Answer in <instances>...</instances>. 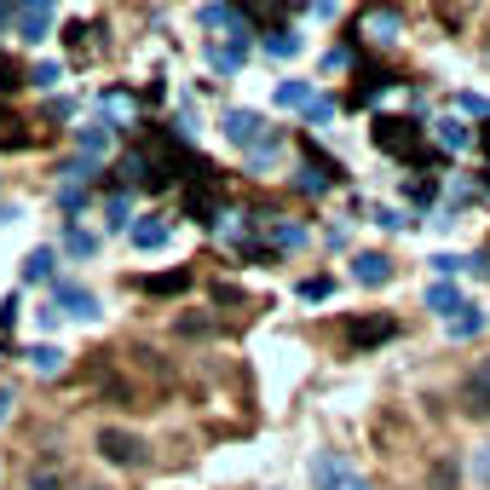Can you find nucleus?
I'll return each instance as SVG.
<instances>
[{
  "label": "nucleus",
  "mask_w": 490,
  "mask_h": 490,
  "mask_svg": "<svg viewBox=\"0 0 490 490\" xmlns=\"http://www.w3.org/2000/svg\"><path fill=\"white\" fill-rule=\"evenodd\" d=\"M99 456H104V462H116V467H145L150 445L139 433H128V427H104V433H99Z\"/></svg>",
  "instance_id": "obj_1"
},
{
  "label": "nucleus",
  "mask_w": 490,
  "mask_h": 490,
  "mask_svg": "<svg viewBox=\"0 0 490 490\" xmlns=\"http://www.w3.org/2000/svg\"><path fill=\"white\" fill-rule=\"evenodd\" d=\"M312 479H318V490H375V485L363 479L346 456H335V450H323L318 462H312Z\"/></svg>",
  "instance_id": "obj_2"
},
{
  "label": "nucleus",
  "mask_w": 490,
  "mask_h": 490,
  "mask_svg": "<svg viewBox=\"0 0 490 490\" xmlns=\"http://www.w3.org/2000/svg\"><path fill=\"white\" fill-rule=\"evenodd\" d=\"M375 145H381L387 156H404V162H421V128L416 121H399V116H381L375 121Z\"/></svg>",
  "instance_id": "obj_3"
},
{
  "label": "nucleus",
  "mask_w": 490,
  "mask_h": 490,
  "mask_svg": "<svg viewBox=\"0 0 490 490\" xmlns=\"http://www.w3.org/2000/svg\"><path fill=\"white\" fill-rule=\"evenodd\" d=\"M53 24H58V12L46 6V0H29V6H12V29H18V35H24L29 46L53 35Z\"/></svg>",
  "instance_id": "obj_4"
},
{
  "label": "nucleus",
  "mask_w": 490,
  "mask_h": 490,
  "mask_svg": "<svg viewBox=\"0 0 490 490\" xmlns=\"http://www.w3.org/2000/svg\"><path fill=\"white\" fill-rule=\"evenodd\" d=\"M53 312H70V318L92 323L99 318V294H87L82 283H53Z\"/></svg>",
  "instance_id": "obj_5"
},
{
  "label": "nucleus",
  "mask_w": 490,
  "mask_h": 490,
  "mask_svg": "<svg viewBox=\"0 0 490 490\" xmlns=\"http://www.w3.org/2000/svg\"><path fill=\"white\" fill-rule=\"evenodd\" d=\"M226 139L243 150H260L265 145V116H255V110H226Z\"/></svg>",
  "instance_id": "obj_6"
},
{
  "label": "nucleus",
  "mask_w": 490,
  "mask_h": 490,
  "mask_svg": "<svg viewBox=\"0 0 490 490\" xmlns=\"http://www.w3.org/2000/svg\"><path fill=\"white\" fill-rule=\"evenodd\" d=\"M248 53H255L248 29H243V35H231V41H214V35H208V64H214V70H226V75L243 70V64H248Z\"/></svg>",
  "instance_id": "obj_7"
},
{
  "label": "nucleus",
  "mask_w": 490,
  "mask_h": 490,
  "mask_svg": "<svg viewBox=\"0 0 490 490\" xmlns=\"http://www.w3.org/2000/svg\"><path fill=\"white\" fill-rule=\"evenodd\" d=\"M392 335H399V323H392L387 312H381V318H352V323H346V346H352V352H363V346H381V341H392Z\"/></svg>",
  "instance_id": "obj_8"
},
{
  "label": "nucleus",
  "mask_w": 490,
  "mask_h": 490,
  "mask_svg": "<svg viewBox=\"0 0 490 490\" xmlns=\"http://www.w3.org/2000/svg\"><path fill=\"white\" fill-rule=\"evenodd\" d=\"M116 133H121V128H116L110 116H104V121H87V128H75V150H82L87 162H99V156L116 145Z\"/></svg>",
  "instance_id": "obj_9"
},
{
  "label": "nucleus",
  "mask_w": 490,
  "mask_h": 490,
  "mask_svg": "<svg viewBox=\"0 0 490 490\" xmlns=\"http://www.w3.org/2000/svg\"><path fill=\"white\" fill-rule=\"evenodd\" d=\"M24 490H64V462H58V456H41V462L29 467Z\"/></svg>",
  "instance_id": "obj_10"
},
{
  "label": "nucleus",
  "mask_w": 490,
  "mask_h": 490,
  "mask_svg": "<svg viewBox=\"0 0 490 490\" xmlns=\"http://www.w3.org/2000/svg\"><path fill=\"white\" fill-rule=\"evenodd\" d=\"M352 277L363 283V289H381V283L392 277V260H387V255H358V260H352Z\"/></svg>",
  "instance_id": "obj_11"
},
{
  "label": "nucleus",
  "mask_w": 490,
  "mask_h": 490,
  "mask_svg": "<svg viewBox=\"0 0 490 490\" xmlns=\"http://www.w3.org/2000/svg\"><path fill=\"white\" fill-rule=\"evenodd\" d=\"M168 231H173V226H168L162 214H145V219L133 226V243H139V248H162V243H168Z\"/></svg>",
  "instance_id": "obj_12"
},
{
  "label": "nucleus",
  "mask_w": 490,
  "mask_h": 490,
  "mask_svg": "<svg viewBox=\"0 0 490 490\" xmlns=\"http://www.w3.org/2000/svg\"><path fill=\"white\" fill-rule=\"evenodd\" d=\"M427 306H433L438 318H456V312H462V289H456V283H433V289H427Z\"/></svg>",
  "instance_id": "obj_13"
},
{
  "label": "nucleus",
  "mask_w": 490,
  "mask_h": 490,
  "mask_svg": "<svg viewBox=\"0 0 490 490\" xmlns=\"http://www.w3.org/2000/svg\"><path fill=\"white\" fill-rule=\"evenodd\" d=\"M53 272H58V255H53V248H35V255L24 260V283H58Z\"/></svg>",
  "instance_id": "obj_14"
},
{
  "label": "nucleus",
  "mask_w": 490,
  "mask_h": 490,
  "mask_svg": "<svg viewBox=\"0 0 490 490\" xmlns=\"http://www.w3.org/2000/svg\"><path fill=\"white\" fill-rule=\"evenodd\" d=\"M467 409H473V416H490V358L479 363V375L467 381Z\"/></svg>",
  "instance_id": "obj_15"
},
{
  "label": "nucleus",
  "mask_w": 490,
  "mask_h": 490,
  "mask_svg": "<svg viewBox=\"0 0 490 490\" xmlns=\"http://www.w3.org/2000/svg\"><path fill=\"white\" fill-rule=\"evenodd\" d=\"M479 329H485V312H479V306H462V312L450 318V335H456V341H473Z\"/></svg>",
  "instance_id": "obj_16"
},
{
  "label": "nucleus",
  "mask_w": 490,
  "mask_h": 490,
  "mask_svg": "<svg viewBox=\"0 0 490 490\" xmlns=\"http://www.w3.org/2000/svg\"><path fill=\"white\" fill-rule=\"evenodd\" d=\"M467 485L473 490H490V445H479L467 456Z\"/></svg>",
  "instance_id": "obj_17"
},
{
  "label": "nucleus",
  "mask_w": 490,
  "mask_h": 490,
  "mask_svg": "<svg viewBox=\"0 0 490 490\" xmlns=\"http://www.w3.org/2000/svg\"><path fill=\"white\" fill-rule=\"evenodd\" d=\"M64 255L70 260H92V255H99V236H92V231H64Z\"/></svg>",
  "instance_id": "obj_18"
},
{
  "label": "nucleus",
  "mask_w": 490,
  "mask_h": 490,
  "mask_svg": "<svg viewBox=\"0 0 490 490\" xmlns=\"http://www.w3.org/2000/svg\"><path fill=\"white\" fill-rule=\"evenodd\" d=\"M29 370H35V375H58V370H64V352H58V346H35V352H29Z\"/></svg>",
  "instance_id": "obj_19"
},
{
  "label": "nucleus",
  "mask_w": 490,
  "mask_h": 490,
  "mask_svg": "<svg viewBox=\"0 0 490 490\" xmlns=\"http://www.w3.org/2000/svg\"><path fill=\"white\" fill-rule=\"evenodd\" d=\"M277 104H289V110H312V87H306V82H283V87H277Z\"/></svg>",
  "instance_id": "obj_20"
},
{
  "label": "nucleus",
  "mask_w": 490,
  "mask_h": 490,
  "mask_svg": "<svg viewBox=\"0 0 490 490\" xmlns=\"http://www.w3.org/2000/svg\"><path fill=\"white\" fill-rule=\"evenodd\" d=\"M370 41H399V12H375V18H370Z\"/></svg>",
  "instance_id": "obj_21"
},
{
  "label": "nucleus",
  "mask_w": 490,
  "mask_h": 490,
  "mask_svg": "<svg viewBox=\"0 0 490 490\" xmlns=\"http://www.w3.org/2000/svg\"><path fill=\"white\" fill-rule=\"evenodd\" d=\"M265 53H272V58H294V53H300V35H294V29H272Z\"/></svg>",
  "instance_id": "obj_22"
},
{
  "label": "nucleus",
  "mask_w": 490,
  "mask_h": 490,
  "mask_svg": "<svg viewBox=\"0 0 490 490\" xmlns=\"http://www.w3.org/2000/svg\"><path fill=\"white\" fill-rule=\"evenodd\" d=\"M191 289V272H162V277H150V294H185Z\"/></svg>",
  "instance_id": "obj_23"
},
{
  "label": "nucleus",
  "mask_w": 490,
  "mask_h": 490,
  "mask_svg": "<svg viewBox=\"0 0 490 490\" xmlns=\"http://www.w3.org/2000/svg\"><path fill=\"white\" fill-rule=\"evenodd\" d=\"M104 226H110V231H133V219H128V197H110V202H104Z\"/></svg>",
  "instance_id": "obj_24"
},
{
  "label": "nucleus",
  "mask_w": 490,
  "mask_h": 490,
  "mask_svg": "<svg viewBox=\"0 0 490 490\" xmlns=\"http://www.w3.org/2000/svg\"><path fill=\"white\" fill-rule=\"evenodd\" d=\"M12 145H29V133H24V121H12L6 110H0V150H12Z\"/></svg>",
  "instance_id": "obj_25"
},
{
  "label": "nucleus",
  "mask_w": 490,
  "mask_h": 490,
  "mask_svg": "<svg viewBox=\"0 0 490 490\" xmlns=\"http://www.w3.org/2000/svg\"><path fill=\"white\" fill-rule=\"evenodd\" d=\"M121 179H128V185L150 179V162H145V156H139V150H128V156H121Z\"/></svg>",
  "instance_id": "obj_26"
},
{
  "label": "nucleus",
  "mask_w": 490,
  "mask_h": 490,
  "mask_svg": "<svg viewBox=\"0 0 490 490\" xmlns=\"http://www.w3.org/2000/svg\"><path fill=\"white\" fill-rule=\"evenodd\" d=\"M438 145H445V150H462V145H467V128H462V121H438Z\"/></svg>",
  "instance_id": "obj_27"
},
{
  "label": "nucleus",
  "mask_w": 490,
  "mask_h": 490,
  "mask_svg": "<svg viewBox=\"0 0 490 490\" xmlns=\"http://www.w3.org/2000/svg\"><path fill=\"white\" fill-rule=\"evenodd\" d=\"M82 202H87V185H64V191H58V208L64 214H82Z\"/></svg>",
  "instance_id": "obj_28"
},
{
  "label": "nucleus",
  "mask_w": 490,
  "mask_h": 490,
  "mask_svg": "<svg viewBox=\"0 0 490 490\" xmlns=\"http://www.w3.org/2000/svg\"><path fill=\"white\" fill-rule=\"evenodd\" d=\"M58 75H64L58 64H35V70H29V82H35V87H58Z\"/></svg>",
  "instance_id": "obj_29"
},
{
  "label": "nucleus",
  "mask_w": 490,
  "mask_h": 490,
  "mask_svg": "<svg viewBox=\"0 0 490 490\" xmlns=\"http://www.w3.org/2000/svg\"><path fill=\"white\" fill-rule=\"evenodd\" d=\"M300 243H306V231H300V226H277V248H300Z\"/></svg>",
  "instance_id": "obj_30"
},
{
  "label": "nucleus",
  "mask_w": 490,
  "mask_h": 490,
  "mask_svg": "<svg viewBox=\"0 0 490 490\" xmlns=\"http://www.w3.org/2000/svg\"><path fill=\"white\" fill-rule=\"evenodd\" d=\"M18 312H24V300H18V294H6V306H0V329L18 323Z\"/></svg>",
  "instance_id": "obj_31"
},
{
  "label": "nucleus",
  "mask_w": 490,
  "mask_h": 490,
  "mask_svg": "<svg viewBox=\"0 0 490 490\" xmlns=\"http://www.w3.org/2000/svg\"><path fill=\"white\" fill-rule=\"evenodd\" d=\"M300 294H306V300H323V294H329V277H306V283H300Z\"/></svg>",
  "instance_id": "obj_32"
},
{
  "label": "nucleus",
  "mask_w": 490,
  "mask_h": 490,
  "mask_svg": "<svg viewBox=\"0 0 490 490\" xmlns=\"http://www.w3.org/2000/svg\"><path fill=\"white\" fill-rule=\"evenodd\" d=\"M375 226H387V231H399V226H404V214H399V208H381V214H375Z\"/></svg>",
  "instance_id": "obj_33"
},
{
  "label": "nucleus",
  "mask_w": 490,
  "mask_h": 490,
  "mask_svg": "<svg viewBox=\"0 0 490 490\" xmlns=\"http://www.w3.org/2000/svg\"><path fill=\"white\" fill-rule=\"evenodd\" d=\"M433 265H438V272H445V277H456V272H462V265H467V260H456V255H438Z\"/></svg>",
  "instance_id": "obj_34"
},
{
  "label": "nucleus",
  "mask_w": 490,
  "mask_h": 490,
  "mask_svg": "<svg viewBox=\"0 0 490 490\" xmlns=\"http://www.w3.org/2000/svg\"><path fill=\"white\" fill-rule=\"evenodd\" d=\"M12 87H18V70H12L6 58H0V92H12Z\"/></svg>",
  "instance_id": "obj_35"
},
{
  "label": "nucleus",
  "mask_w": 490,
  "mask_h": 490,
  "mask_svg": "<svg viewBox=\"0 0 490 490\" xmlns=\"http://www.w3.org/2000/svg\"><path fill=\"white\" fill-rule=\"evenodd\" d=\"M12 24V6H0V29H6Z\"/></svg>",
  "instance_id": "obj_36"
},
{
  "label": "nucleus",
  "mask_w": 490,
  "mask_h": 490,
  "mask_svg": "<svg viewBox=\"0 0 490 490\" xmlns=\"http://www.w3.org/2000/svg\"><path fill=\"white\" fill-rule=\"evenodd\" d=\"M92 490H99V485H92Z\"/></svg>",
  "instance_id": "obj_37"
}]
</instances>
